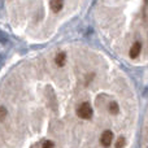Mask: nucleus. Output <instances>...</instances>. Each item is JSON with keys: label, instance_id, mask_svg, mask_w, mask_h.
<instances>
[{"label": "nucleus", "instance_id": "nucleus-1", "mask_svg": "<svg viewBox=\"0 0 148 148\" xmlns=\"http://www.w3.org/2000/svg\"><path fill=\"white\" fill-rule=\"evenodd\" d=\"M77 116L83 120H90L92 117V108L88 103H83L77 108Z\"/></svg>", "mask_w": 148, "mask_h": 148}, {"label": "nucleus", "instance_id": "nucleus-2", "mask_svg": "<svg viewBox=\"0 0 148 148\" xmlns=\"http://www.w3.org/2000/svg\"><path fill=\"white\" fill-rule=\"evenodd\" d=\"M112 140H113V133L110 130H105L104 133L101 134V138H100V142H101L103 147L108 148L112 144Z\"/></svg>", "mask_w": 148, "mask_h": 148}, {"label": "nucleus", "instance_id": "nucleus-3", "mask_svg": "<svg viewBox=\"0 0 148 148\" xmlns=\"http://www.w3.org/2000/svg\"><path fill=\"white\" fill-rule=\"evenodd\" d=\"M140 51H142V44L139 42H135L133 44V47L130 48V57L131 59H136L140 55Z\"/></svg>", "mask_w": 148, "mask_h": 148}, {"label": "nucleus", "instance_id": "nucleus-4", "mask_svg": "<svg viewBox=\"0 0 148 148\" xmlns=\"http://www.w3.org/2000/svg\"><path fill=\"white\" fill-rule=\"evenodd\" d=\"M62 5H64L62 0H51V9L53 10L55 13L60 12V10L62 9Z\"/></svg>", "mask_w": 148, "mask_h": 148}, {"label": "nucleus", "instance_id": "nucleus-5", "mask_svg": "<svg viewBox=\"0 0 148 148\" xmlns=\"http://www.w3.org/2000/svg\"><path fill=\"white\" fill-rule=\"evenodd\" d=\"M55 61H56V65H57V66H60V68L64 66V65H65V61H66V55H65L64 52H60V53L56 56Z\"/></svg>", "mask_w": 148, "mask_h": 148}, {"label": "nucleus", "instance_id": "nucleus-6", "mask_svg": "<svg viewBox=\"0 0 148 148\" xmlns=\"http://www.w3.org/2000/svg\"><path fill=\"white\" fill-rule=\"evenodd\" d=\"M108 109H109V112L112 113V114H117L120 108H118V104L116 101H110L109 105H108Z\"/></svg>", "mask_w": 148, "mask_h": 148}, {"label": "nucleus", "instance_id": "nucleus-7", "mask_svg": "<svg viewBox=\"0 0 148 148\" xmlns=\"http://www.w3.org/2000/svg\"><path fill=\"white\" fill-rule=\"evenodd\" d=\"M125 147V138H118L117 139V143H116V148H123Z\"/></svg>", "mask_w": 148, "mask_h": 148}, {"label": "nucleus", "instance_id": "nucleus-8", "mask_svg": "<svg viewBox=\"0 0 148 148\" xmlns=\"http://www.w3.org/2000/svg\"><path fill=\"white\" fill-rule=\"evenodd\" d=\"M42 148H55V143L53 142H51V140H46L43 143V147Z\"/></svg>", "mask_w": 148, "mask_h": 148}, {"label": "nucleus", "instance_id": "nucleus-9", "mask_svg": "<svg viewBox=\"0 0 148 148\" xmlns=\"http://www.w3.org/2000/svg\"><path fill=\"white\" fill-rule=\"evenodd\" d=\"M5 114H7V110L3 107H0V120H3V116H5Z\"/></svg>", "mask_w": 148, "mask_h": 148}]
</instances>
